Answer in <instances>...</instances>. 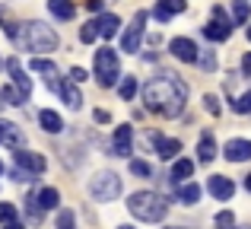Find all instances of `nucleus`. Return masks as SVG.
<instances>
[{
	"label": "nucleus",
	"instance_id": "nucleus-1",
	"mask_svg": "<svg viewBox=\"0 0 251 229\" xmlns=\"http://www.w3.org/2000/svg\"><path fill=\"white\" fill-rule=\"evenodd\" d=\"M184 99H188V86L181 80H175L172 74L156 76L143 86V102L150 112H159L166 118H178L184 112Z\"/></svg>",
	"mask_w": 251,
	"mask_h": 229
},
{
	"label": "nucleus",
	"instance_id": "nucleus-2",
	"mask_svg": "<svg viewBox=\"0 0 251 229\" xmlns=\"http://www.w3.org/2000/svg\"><path fill=\"white\" fill-rule=\"evenodd\" d=\"M127 210L134 213L137 220H143V223H159L169 213V201L156 191H134L127 198Z\"/></svg>",
	"mask_w": 251,
	"mask_h": 229
},
{
	"label": "nucleus",
	"instance_id": "nucleus-3",
	"mask_svg": "<svg viewBox=\"0 0 251 229\" xmlns=\"http://www.w3.org/2000/svg\"><path fill=\"white\" fill-rule=\"evenodd\" d=\"M19 42H23L25 51H54L57 45H61V38H57V32L51 29V25L32 19V23L23 25V32H19Z\"/></svg>",
	"mask_w": 251,
	"mask_h": 229
},
{
	"label": "nucleus",
	"instance_id": "nucleus-4",
	"mask_svg": "<svg viewBox=\"0 0 251 229\" xmlns=\"http://www.w3.org/2000/svg\"><path fill=\"white\" fill-rule=\"evenodd\" d=\"M96 80L102 89H111L121 83V64H118V54L111 48L96 51Z\"/></svg>",
	"mask_w": 251,
	"mask_h": 229
},
{
	"label": "nucleus",
	"instance_id": "nucleus-5",
	"mask_svg": "<svg viewBox=\"0 0 251 229\" xmlns=\"http://www.w3.org/2000/svg\"><path fill=\"white\" fill-rule=\"evenodd\" d=\"M89 191H92V198H99V201H115L118 194H121V178H118V172H111V169H102V172H96L89 178Z\"/></svg>",
	"mask_w": 251,
	"mask_h": 229
},
{
	"label": "nucleus",
	"instance_id": "nucleus-6",
	"mask_svg": "<svg viewBox=\"0 0 251 229\" xmlns=\"http://www.w3.org/2000/svg\"><path fill=\"white\" fill-rule=\"evenodd\" d=\"M232 19H226V13H223V6H213V23L203 25V35L210 38V42H226L229 35H232Z\"/></svg>",
	"mask_w": 251,
	"mask_h": 229
},
{
	"label": "nucleus",
	"instance_id": "nucleus-7",
	"mask_svg": "<svg viewBox=\"0 0 251 229\" xmlns=\"http://www.w3.org/2000/svg\"><path fill=\"white\" fill-rule=\"evenodd\" d=\"M143 23H147V13H137L134 16V25H130L127 32H124V38H121V48L127 51V54H134V51H140V38H143Z\"/></svg>",
	"mask_w": 251,
	"mask_h": 229
},
{
	"label": "nucleus",
	"instance_id": "nucleus-8",
	"mask_svg": "<svg viewBox=\"0 0 251 229\" xmlns=\"http://www.w3.org/2000/svg\"><path fill=\"white\" fill-rule=\"evenodd\" d=\"M150 143H156L159 159H175V156L181 153V140H175V137H162L159 130H150Z\"/></svg>",
	"mask_w": 251,
	"mask_h": 229
},
{
	"label": "nucleus",
	"instance_id": "nucleus-9",
	"mask_svg": "<svg viewBox=\"0 0 251 229\" xmlns=\"http://www.w3.org/2000/svg\"><path fill=\"white\" fill-rule=\"evenodd\" d=\"M169 51L178 57V61H184V64H194L197 61V45L191 42V38H172Z\"/></svg>",
	"mask_w": 251,
	"mask_h": 229
},
{
	"label": "nucleus",
	"instance_id": "nucleus-10",
	"mask_svg": "<svg viewBox=\"0 0 251 229\" xmlns=\"http://www.w3.org/2000/svg\"><path fill=\"white\" fill-rule=\"evenodd\" d=\"M130 143H134V127L130 124H121L115 127V143H111V156H127Z\"/></svg>",
	"mask_w": 251,
	"mask_h": 229
},
{
	"label": "nucleus",
	"instance_id": "nucleus-11",
	"mask_svg": "<svg viewBox=\"0 0 251 229\" xmlns=\"http://www.w3.org/2000/svg\"><path fill=\"white\" fill-rule=\"evenodd\" d=\"M226 159L229 162H248L251 159V140H242V137H235V140L226 143Z\"/></svg>",
	"mask_w": 251,
	"mask_h": 229
},
{
	"label": "nucleus",
	"instance_id": "nucleus-12",
	"mask_svg": "<svg viewBox=\"0 0 251 229\" xmlns=\"http://www.w3.org/2000/svg\"><path fill=\"white\" fill-rule=\"evenodd\" d=\"M207 188H210V194H213L216 201H229L235 194L232 178H226V175H213V178H207Z\"/></svg>",
	"mask_w": 251,
	"mask_h": 229
},
{
	"label": "nucleus",
	"instance_id": "nucleus-13",
	"mask_svg": "<svg viewBox=\"0 0 251 229\" xmlns=\"http://www.w3.org/2000/svg\"><path fill=\"white\" fill-rule=\"evenodd\" d=\"M6 70L13 74V83H16V89L29 99V93H32V80L23 74V67H19V57H6Z\"/></svg>",
	"mask_w": 251,
	"mask_h": 229
},
{
	"label": "nucleus",
	"instance_id": "nucleus-14",
	"mask_svg": "<svg viewBox=\"0 0 251 229\" xmlns=\"http://www.w3.org/2000/svg\"><path fill=\"white\" fill-rule=\"evenodd\" d=\"M57 93H61V99L67 102L70 108H80V105H83V93L76 89L74 80H61V83H57Z\"/></svg>",
	"mask_w": 251,
	"mask_h": 229
},
{
	"label": "nucleus",
	"instance_id": "nucleus-15",
	"mask_svg": "<svg viewBox=\"0 0 251 229\" xmlns=\"http://www.w3.org/2000/svg\"><path fill=\"white\" fill-rule=\"evenodd\" d=\"M16 162H19V172L29 169V172H45V159L38 153H25V150H16Z\"/></svg>",
	"mask_w": 251,
	"mask_h": 229
},
{
	"label": "nucleus",
	"instance_id": "nucleus-16",
	"mask_svg": "<svg viewBox=\"0 0 251 229\" xmlns=\"http://www.w3.org/2000/svg\"><path fill=\"white\" fill-rule=\"evenodd\" d=\"M184 10V0H156V19L159 23H166V19H172L175 13H181Z\"/></svg>",
	"mask_w": 251,
	"mask_h": 229
},
{
	"label": "nucleus",
	"instance_id": "nucleus-17",
	"mask_svg": "<svg viewBox=\"0 0 251 229\" xmlns=\"http://www.w3.org/2000/svg\"><path fill=\"white\" fill-rule=\"evenodd\" d=\"M96 25H99V35H102V38H115L118 29H121V19H118L115 13H105V16L96 19Z\"/></svg>",
	"mask_w": 251,
	"mask_h": 229
},
{
	"label": "nucleus",
	"instance_id": "nucleus-18",
	"mask_svg": "<svg viewBox=\"0 0 251 229\" xmlns=\"http://www.w3.org/2000/svg\"><path fill=\"white\" fill-rule=\"evenodd\" d=\"M38 121H42V127L48 130V134H61V130H64V118L57 112H51V108L38 112Z\"/></svg>",
	"mask_w": 251,
	"mask_h": 229
},
{
	"label": "nucleus",
	"instance_id": "nucleus-19",
	"mask_svg": "<svg viewBox=\"0 0 251 229\" xmlns=\"http://www.w3.org/2000/svg\"><path fill=\"white\" fill-rule=\"evenodd\" d=\"M3 143H10L13 150H23L25 147V137H23V130H19V124L3 121Z\"/></svg>",
	"mask_w": 251,
	"mask_h": 229
},
{
	"label": "nucleus",
	"instance_id": "nucleus-20",
	"mask_svg": "<svg viewBox=\"0 0 251 229\" xmlns=\"http://www.w3.org/2000/svg\"><path fill=\"white\" fill-rule=\"evenodd\" d=\"M48 10H51V16H57V19H74L76 16L74 0H48Z\"/></svg>",
	"mask_w": 251,
	"mask_h": 229
},
{
	"label": "nucleus",
	"instance_id": "nucleus-21",
	"mask_svg": "<svg viewBox=\"0 0 251 229\" xmlns=\"http://www.w3.org/2000/svg\"><path fill=\"white\" fill-rule=\"evenodd\" d=\"M213 156H216V140H213V134H203L201 143H197V159H201V162H210Z\"/></svg>",
	"mask_w": 251,
	"mask_h": 229
},
{
	"label": "nucleus",
	"instance_id": "nucleus-22",
	"mask_svg": "<svg viewBox=\"0 0 251 229\" xmlns=\"http://www.w3.org/2000/svg\"><path fill=\"white\" fill-rule=\"evenodd\" d=\"M29 67L38 70V74H48V83H51V86H57V83H61V80H57V67H54L51 61H45V57H35Z\"/></svg>",
	"mask_w": 251,
	"mask_h": 229
},
{
	"label": "nucleus",
	"instance_id": "nucleus-23",
	"mask_svg": "<svg viewBox=\"0 0 251 229\" xmlns=\"http://www.w3.org/2000/svg\"><path fill=\"white\" fill-rule=\"evenodd\" d=\"M57 204H61L57 188H42V191H38V207H42V210H54Z\"/></svg>",
	"mask_w": 251,
	"mask_h": 229
},
{
	"label": "nucleus",
	"instance_id": "nucleus-24",
	"mask_svg": "<svg viewBox=\"0 0 251 229\" xmlns=\"http://www.w3.org/2000/svg\"><path fill=\"white\" fill-rule=\"evenodd\" d=\"M191 172H194V162H191V159H178L175 166H172V178H175V181L191 178Z\"/></svg>",
	"mask_w": 251,
	"mask_h": 229
},
{
	"label": "nucleus",
	"instance_id": "nucleus-25",
	"mask_svg": "<svg viewBox=\"0 0 251 229\" xmlns=\"http://www.w3.org/2000/svg\"><path fill=\"white\" fill-rule=\"evenodd\" d=\"M118 93H121V99H134L137 96V80L134 76H121V83H118Z\"/></svg>",
	"mask_w": 251,
	"mask_h": 229
},
{
	"label": "nucleus",
	"instance_id": "nucleus-26",
	"mask_svg": "<svg viewBox=\"0 0 251 229\" xmlns=\"http://www.w3.org/2000/svg\"><path fill=\"white\" fill-rule=\"evenodd\" d=\"M248 16H251V6H248V0H239V3H235V10H232V25H242V23H248Z\"/></svg>",
	"mask_w": 251,
	"mask_h": 229
},
{
	"label": "nucleus",
	"instance_id": "nucleus-27",
	"mask_svg": "<svg viewBox=\"0 0 251 229\" xmlns=\"http://www.w3.org/2000/svg\"><path fill=\"white\" fill-rule=\"evenodd\" d=\"M178 198H181V204H197V201H201V188L184 185V188H178Z\"/></svg>",
	"mask_w": 251,
	"mask_h": 229
},
{
	"label": "nucleus",
	"instance_id": "nucleus-28",
	"mask_svg": "<svg viewBox=\"0 0 251 229\" xmlns=\"http://www.w3.org/2000/svg\"><path fill=\"white\" fill-rule=\"evenodd\" d=\"M197 64H201L203 74H213L216 70V54L213 51H203V54H197Z\"/></svg>",
	"mask_w": 251,
	"mask_h": 229
},
{
	"label": "nucleus",
	"instance_id": "nucleus-29",
	"mask_svg": "<svg viewBox=\"0 0 251 229\" xmlns=\"http://www.w3.org/2000/svg\"><path fill=\"white\" fill-rule=\"evenodd\" d=\"M96 38H99V25H96V23H86L83 29H80V42H83V45H92Z\"/></svg>",
	"mask_w": 251,
	"mask_h": 229
},
{
	"label": "nucleus",
	"instance_id": "nucleus-30",
	"mask_svg": "<svg viewBox=\"0 0 251 229\" xmlns=\"http://www.w3.org/2000/svg\"><path fill=\"white\" fill-rule=\"evenodd\" d=\"M232 112H235V115H248V112H251V89L232 102Z\"/></svg>",
	"mask_w": 251,
	"mask_h": 229
},
{
	"label": "nucleus",
	"instance_id": "nucleus-31",
	"mask_svg": "<svg viewBox=\"0 0 251 229\" xmlns=\"http://www.w3.org/2000/svg\"><path fill=\"white\" fill-rule=\"evenodd\" d=\"M0 96H3L6 105H23V102H25V96L19 93V89H10V86H3V93H0Z\"/></svg>",
	"mask_w": 251,
	"mask_h": 229
},
{
	"label": "nucleus",
	"instance_id": "nucleus-32",
	"mask_svg": "<svg viewBox=\"0 0 251 229\" xmlns=\"http://www.w3.org/2000/svg\"><path fill=\"white\" fill-rule=\"evenodd\" d=\"M130 172L140 175V178H150V175H153V169H150V162H143V159H130Z\"/></svg>",
	"mask_w": 251,
	"mask_h": 229
},
{
	"label": "nucleus",
	"instance_id": "nucleus-33",
	"mask_svg": "<svg viewBox=\"0 0 251 229\" xmlns=\"http://www.w3.org/2000/svg\"><path fill=\"white\" fill-rule=\"evenodd\" d=\"M216 229H235V217H232V210L216 213Z\"/></svg>",
	"mask_w": 251,
	"mask_h": 229
},
{
	"label": "nucleus",
	"instance_id": "nucleus-34",
	"mask_svg": "<svg viewBox=\"0 0 251 229\" xmlns=\"http://www.w3.org/2000/svg\"><path fill=\"white\" fill-rule=\"evenodd\" d=\"M57 229H76L74 210H61V213H57Z\"/></svg>",
	"mask_w": 251,
	"mask_h": 229
},
{
	"label": "nucleus",
	"instance_id": "nucleus-35",
	"mask_svg": "<svg viewBox=\"0 0 251 229\" xmlns=\"http://www.w3.org/2000/svg\"><path fill=\"white\" fill-rule=\"evenodd\" d=\"M0 223H3V226L16 223V207H13V204H0Z\"/></svg>",
	"mask_w": 251,
	"mask_h": 229
},
{
	"label": "nucleus",
	"instance_id": "nucleus-36",
	"mask_svg": "<svg viewBox=\"0 0 251 229\" xmlns=\"http://www.w3.org/2000/svg\"><path fill=\"white\" fill-rule=\"evenodd\" d=\"M203 108H207L210 115H220V99H216V96H203Z\"/></svg>",
	"mask_w": 251,
	"mask_h": 229
},
{
	"label": "nucleus",
	"instance_id": "nucleus-37",
	"mask_svg": "<svg viewBox=\"0 0 251 229\" xmlns=\"http://www.w3.org/2000/svg\"><path fill=\"white\" fill-rule=\"evenodd\" d=\"M86 76H89V74H86L83 67H74V70H70V80H74V83H83Z\"/></svg>",
	"mask_w": 251,
	"mask_h": 229
},
{
	"label": "nucleus",
	"instance_id": "nucleus-38",
	"mask_svg": "<svg viewBox=\"0 0 251 229\" xmlns=\"http://www.w3.org/2000/svg\"><path fill=\"white\" fill-rule=\"evenodd\" d=\"M92 118H96L99 124H108V121H111V115L105 112V108H96V112H92Z\"/></svg>",
	"mask_w": 251,
	"mask_h": 229
},
{
	"label": "nucleus",
	"instance_id": "nucleus-39",
	"mask_svg": "<svg viewBox=\"0 0 251 229\" xmlns=\"http://www.w3.org/2000/svg\"><path fill=\"white\" fill-rule=\"evenodd\" d=\"M242 76H251V51L242 57Z\"/></svg>",
	"mask_w": 251,
	"mask_h": 229
},
{
	"label": "nucleus",
	"instance_id": "nucleus-40",
	"mask_svg": "<svg viewBox=\"0 0 251 229\" xmlns=\"http://www.w3.org/2000/svg\"><path fill=\"white\" fill-rule=\"evenodd\" d=\"M86 6H89V10H96V13H99V10H102L105 3H102V0H86Z\"/></svg>",
	"mask_w": 251,
	"mask_h": 229
},
{
	"label": "nucleus",
	"instance_id": "nucleus-41",
	"mask_svg": "<svg viewBox=\"0 0 251 229\" xmlns=\"http://www.w3.org/2000/svg\"><path fill=\"white\" fill-rule=\"evenodd\" d=\"M245 188H248V191H251V175H245Z\"/></svg>",
	"mask_w": 251,
	"mask_h": 229
},
{
	"label": "nucleus",
	"instance_id": "nucleus-42",
	"mask_svg": "<svg viewBox=\"0 0 251 229\" xmlns=\"http://www.w3.org/2000/svg\"><path fill=\"white\" fill-rule=\"evenodd\" d=\"M3 229H23V226H19V223H10V226H3Z\"/></svg>",
	"mask_w": 251,
	"mask_h": 229
},
{
	"label": "nucleus",
	"instance_id": "nucleus-43",
	"mask_svg": "<svg viewBox=\"0 0 251 229\" xmlns=\"http://www.w3.org/2000/svg\"><path fill=\"white\" fill-rule=\"evenodd\" d=\"M0 143H3V121H0Z\"/></svg>",
	"mask_w": 251,
	"mask_h": 229
},
{
	"label": "nucleus",
	"instance_id": "nucleus-44",
	"mask_svg": "<svg viewBox=\"0 0 251 229\" xmlns=\"http://www.w3.org/2000/svg\"><path fill=\"white\" fill-rule=\"evenodd\" d=\"M248 42H251V25H248Z\"/></svg>",
	"mask_w": 251,
	"mask_h": 229
},
{
	"label": "nucleus",
	"instance_id": "nucleus-45",
	"mask_svg": "<svg viewBox=\"0 0 251 229\" xmlns=\"http://www.w3.org/2000/svg\"><path fill=\"white\" fill-rule=\"evenodd\" d=\"M166 229H181V226H166Z\"/></svg>",
	"mask_w": 251,
	"mask_h": 229
},
{
	"label": "nucleus",
	"instance_id": "nucleus-46",
	"mask_svg": "<svg viewBox=\"0 0 251 229\" xmlns=\"http://www.w3.org/2000/svg\"><path fill=\"white\" fill-rule=\"evenodd\" d=\"M0 175H3V162H0Z\"/></svg>",
	"mask_w": 251,
	"mask_h": 229
},
{
	"label": "nucleus",
	"instance_id": "nucleus-47",
	"mask_svg": "<svg viewBox=\"0 0 251 229\" xmlns=\"http://www.w3.org/2000/svg\"><path fill=\"white\" fill-rule=\"evenodd\" d=\"M118 229H130V226H118Z\"/></svg>",
	"mask_w": 251,
	"mask_h": 229
},
{
	"label": "nucleus",
	"instance_id": "nucleus-48",
	"mask_svg": "<svg viewBox=\"0 0 251 229\" xmlns=\"http://www.w3.org/2000/svg\"><path fill=\"white\" fill-rule=\"evenodd\" d=\"M242 229H251V226H242Z\"/></svg>",
	"mask_w": 251,
	"mask_h": 229
},
{
	"label": "nucleus",
	"instance_id": "nucleus-49",
	"mask_svg": "<svg viewBox=\"0 0 251 229\" xmlns=\"http://www.w3.org/2000/svg\"><path fill=\"white\" fill-rule=\"evenodd\" d=\"M235 3H239V0H235Z\"/></svg>",
	"mask_w": 251,
	"mask_h": 229
}]
</instances>
